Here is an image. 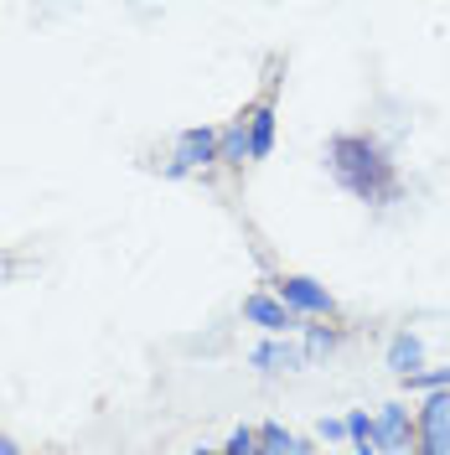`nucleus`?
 <instances>
[{
  "mask_svg": "<svg viewBox=\"0 0 450 455\" xmlns=\"http://www.w3.org/2000/svg\"><path fill=\"white\" fill-rule=\"evenodd\" d=\"M420 440L424 455H450V388H435L420 409Z\"/></svg>",
  "mask_w": 450,
  "mask_h": 455,
  "instance_id": "3",
  "label": "nucleus"
},
{
  "mask_svg": "<svg viewBox=\"0 0 450 455\" xmlns=\"http://www.w3.org/2000/svg\"><path fill=\"white\" fill-rule=\"evenodd\" d=\"M244 321L264 326L269 337H285V331H295V315L285 311L280 300H269V295H249V300H244Z\"/></svg>",
  "mask_w": 450,
  "mask_h": 455,
  "instance_id": "6",
  "label": "nucleus"
},
{
  "mask_svg": "<svg viewBox=\"0 0 450 455\" xmlns=\"http://www.w3.org/2000/svg\"><path fill=\"white\" fill-rule=\"evenodd\" d=\"M253 455H301V440H295L285 425H259V445H253Z\"/></svg>",
  "mask_w": 450,
  "mask_h": 455,
  "instance_id": "10",
  "label": "nucleus"
},
{
  "mask_svg": "<svg viewBox=\"0 0 450 455\" xmlns=\"http://www.w3.org/2000/svg\"><path fill=\"white\" fill-rule=\"evenodd\" d=\"M409 383H414V388H430V394H435V388H450V368H440V372H420V378H409Z\"/></svg>",
  "mask_w": 450,
  "mask_h": 455,
  "instance_id": "14",
  "label": "nucleus"
},
{
  "mask_svg": "<svg viewBox=\"0 0 450 455\" xmlns=\"http://www.w3.org/2000/svg\"><path fill=\"white\" fill-rule=\"evenodd\" d=\"M347 435V419H321V440H342Z\"/></svg>",
  "mask_w": 450,
  "mask_h": 455,
  "instance_id": "16",
  "label": "nucleus"
},
{
  "mask_svg": "<svg viewBox=\"0 0 450 455\" xmlns=\"http://www.w3.org/2000/svg\"><path fill=\"white\" fill-rule=\"evenodd\" d=\"M306 357L290 347V341H264V347H253V368H264V372H280V368H301Z\"/></svg>",
  "mask_w": 450,
  "mask_h": 455,
  "instance_id": "9",
  "label": "nucleus"
},
{
  "mask_svg": "<svg viewBox=\"0 0 450 455\" xmlns=\"http://www.w3.org/2000/svg\"><path fill=\"white\" fill-rule=\"evenodd\" d=\"M347 435H352L358 445H373V419H367V414H347Z\"/></svg>",
  "mask_w": 450,
  "mask_h": 455,
  "instance_id": "13",
  "label": "nucleus"
},
{
  "mask_svg": "<svg viewBox=\"0 0 450 455\" xmlns=\"http://www.w3.org/2000/svg\"><path fill=\"white\" fill-rule=\"evenodd\" d=\"M358 455H378V445H358Z\"/></svg>",
  "mask_w": 450,
  "mask_h": 455,
  "instance_id": "18",
  "label": "nucleus"
},
{
  "mask_svg": "<svg viewBox=\"0 0 450 455\" xmlns=\"http://www.w3.org/2000/svg\"><path fill=\"white\" fill-rule=\"evenodd\" d=\"M337 347V331H310L306 337V352H332Z\"/></svg>",
  "mask_w": 450,
  "mask_h": 455,
  "instance_id": "15",
  "label": "nucleus"
},
{
  "mask_svg": "<svg viewBox=\"0 0 450 455\" xmlns=\"http://www.w3.org/2000/svg\"><path fill=\"white\" fill-rule=\"evenodd\" d=\"M326 166H332V176H337L358 202L383 207V202L398 197L394 161L383 156V145L367 140V135H337V140L326 145Z\"/></svg>",
  "mask_w": 450,
  "mask_h": 455,
  "instance_id": "1",
  "label": "nucleus"
},
{
  "mask_svg": "<svg viewBox=\"0 0 450 455\" xmlns=\"http://www.w3.org/2000/svg\"><path fill=\"white\" fill-rule=\"evenodd\" d=\"M420 363H424V341L409 337V331H398V337L389 341V368H394L398 378H420Z\"/></svg>",
  "mask_w": 450,
  "mask_h": 455,
  "instance_id": "7",
  "label": "nucleus"
},
{
  "mask_svg": "<svg viewBox=\"0 0 450 455\" xmlns=\"http://www.w3.org/2000/svg\"><path fill=\"white\" fill-rule=\"evenodd\" d=\"M187 455H218V451H187Z\"/></svg>",
  "mask_w": 450,
  "mask_h": 455,
  "instance_id": "19",
  "label": "nucleus"
},
{
  "mask_svg": "<svg viewBox=\"0 0 450 455\" xmlns=\"http://www.w3.org/2000/svg\"><path fill=\"white\" fill-rule=\"evenodd\" d=\"M244 156H249V124L238 119V124H233V130L223 135V156H218V161H228V166H238Z\"/></svg>",
  "mask_w": 450,
  "mask_h": 455,
  "instance_id": "11",
  "label": "nucleus"
},
{
  "mask_svg": "<svg viewBox=\"0 0 450 455\" xmlns=\"http://www.w3.org/2000/svg\"><path fill=\"white\" fill-rule=\"evenodd\" d=\"M409 440H414L409 409H404V403H383V414H378V425H373V445H378V451H394V455H409Z\"/></svg>",
  "mask_w": 450,
  "mask_h": 455,
  "instance_id": "5",
  "label": "nucleus"
},
{
  "mask_svg": "<svg viewBox=\"0 0 450 455\" xmlns=\"http://www.w3.org/2000/svg\"><path fill=\"white\" fill-rule=\"evenodd\" d=\"M0 455H27V451H21V445H16V440H11V435L0 429Z\"/></svg>",
  "mask_w": 450,
  "mask_h": 455,
  "instance_id": "17",
  "label": "nucleus"
},
{
  "mask_svg": "<svg viewBox=\"0 0 450 455\" xmlns=\"http://www.w3.org/2000/svg\"><path fill=\"white\" fill-rule=\"evenodd\" d=\"M280 306H285V311H310V315H332V311H337V300H332L316 280H306V275L280 280Z\"/></svg>",
  "mask_w": 450,
  "mask_h": 455,
  "instance_id": "4",
  "label": "nucleus"
},
{
  "mask_svg": "<svg viewBox=\"0 0 450 455\" xmlns=\"http://www.w3.org/2000/svg\"><path fill=\"white\" fill-rule=\"evenodd\" d=\"M253 445H259V429H233V435H228V451L223 455H253Z\"/></svg>",
  "mask_w": 450,
  "mask_h": 455,
  "instance_id": "12",
  "label": "nucleus"
},
{
  "mask_svg": "<svg viewBox=\"0 0 450 455\" xmlns=\"http://www.w3.org/2000/svg\"><path fill=\"white\" fill-rule=\"evenodd\" d=\"M269 150H275V109L264 104L249 114V161H264Z\"/></svg>",
  "mask_w": 450,
  "mask_h": 455,
  "instance_id": "8",
  "label": "nucleus"
},
{
  "mask_svg": "<svg viewBox=\"0 0 450 455\" xmlns=\"http://www.w3.org/2000/svg\"><path fill=\"white\" fill-rule=\"evenodd\" d=\"M218 156H223V135L207 130V124H192V130L176 135V156H171L166 176H187V171L207 166V161H218Z\"/></svg>",
  "mask_w": 450,
  "mask_h": 455,
  "instance_id": "2",
  "label": "nucleus"
}]
</instances>
